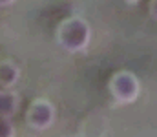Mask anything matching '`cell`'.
<instances>
[{
    "label": "cell",
    "instance_id": "cell-2",
    "mask_svg": "<svg viewBox=\"0 0 157 137\" xmlns=\"http://www.w3.org/2000/svg\"><path fill=\"white\" fill-rule=\"evenodd\" d=\"M110 93L119 104H132L141 93V82L132 71H119L110 81Z\"/></svg>",
    "mask_w": 157,
    "mask_h": 137
},
{
    "label": "cell",
    "instance_id": "cell-6",
    "mask_svg": "<svg viewBox=\"0 0 157 137\" xmlns=\"http://www.w3.org/2000/svg\"><path fill=\"white\" fill-rule=\"evenodd\" d=\"M15 135V128L13 123L6 117H2V137H13Z\"/></svg>",
    "mask_w": 157,
    "mask_h": 137
},
{
    "label": "cell",
    "instance_id": "cell-9",
    "mask_svg": "<svg viewBox=\"0 0 157 137\" xmlns=\"http://www.w3.org/2000/svg\"><path fill=\"white\" fill-rule=\"evenodd\" d=\"M126 2H128V4H135L137 0H126Z\"/></svg>",
    "mask_w": 157,
    "mask_h": 137
},
{
    "label": "cell",
    "instance_id": "cell-5",
    "mask_svg": "<svg viewBox=\"0 0 157 137\" xmlns=\"http://www.w3.org/2000/svg\"><path fill=\"white\" fill-rule=\"evenodd\" d=\"M17 108H18L17 95L11 90H2V93H0V112H2V117L11 119V115H15Z\"/></svg>",
    "mask_w": 157,
    "mask_h": 137
},
{
    "label": "cell",
    "instance_id": "cell-3",
    "mask_svg": "<svg viewBox=\"0 0 157 137\" xmlns=\"http://www.w3.org/2000/svg\"><path fill=\"white\" fill-rule=\"evenodd\" d=\"M55 121V108L49 101L37 99L28 110V124L35 130H48Z\"/></svg>",
    "mask_w": 157,
    "mask_h": 137
},
{
    "label": "cell",
    "instance_id": "cell-4",
    "mask_svg": "<svg viewBox=\"0 0 157 137\" xmlns=\"http://www.w3.org/2000/svg\"><path fill=\"white\" fill-rule=\"evenodd\" d=\"M20 79V70L11 60H2L0 64V84L2 90H11Z\"/></svg>",
    "mask_w": 157,
    "mask_h": 137
},
{
    "label": "cell",
    "instance_id": "cell-8",
    "mask_svg": "<svg viewBox=\"0 0 157 137\" xmlns=\"http://www.w3.org/2000/svg\"><path fill=\"white\" fill-rule=\"evenodd\" d=\"M13 2H15V0H0V6H2V7H6V6H11Z\"/></svg>",
    "mask_w": 157,
    "mask_h": 137
},
{
    "label": "cell",
    "instance_id": "cell-7",
    "mask_svg": "<svg viewBox=\"0 0 157 137\" xmlns=\"http://www.w3.org/2000/svg\"><path fill=\"white\" fill-rule=\"evenodd\" d=\"M150 15L157 20V0H152L150 2Z\"/></svg>",
    "mask_w": 157,
    "mask_h": 137
},
{
    "label": "cell",
    "instance_id": "cell-1",
    "mask_svg": "<svg viewBox=\"0 0 157 137\" xmlns=\"http://www.w3.org/2000/svg\"><path fill=\"white\" fill-rule=\"evenodd\" d=\"M57 37L66 51L78 53L84 51L91 40V26L80 17H70L59 26Z\"/></svg>",
    "mask_w": 157,
    "mask_h": 137
}]
</instances>
